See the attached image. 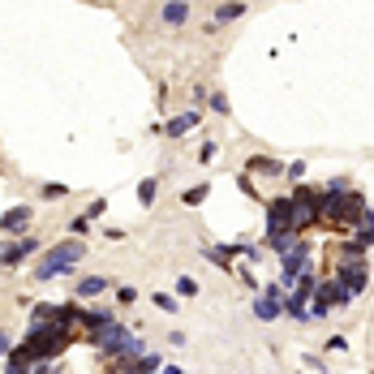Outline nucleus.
<instances>
[{
	"label": "nucleus",
	"mask_w": 374,
	"mask_h": 374,
	"mask_svg": "<svg viewBox=\"0 0 374 374\" xmlns=\"http://www.w3.org/2000/svg\"><path fill=\"white\" fill-rule=\"evenodd\" d=\"M86 258V241L78 237H61L56 245H47L43 254L35 258V280H56V276H69L73 267Z\"/></svg>",
	"instance_id": "obj_1"
},
{
	"label": "nucleus",
	"mask_w": 374,
	"mask_h": 374,
	"mask_svg": "<svg viewBox=\"0 0 374 374\" xmlns=\"http://www.w3.org/2000/svg\"><path fill=\"white\" fill-rule=\"evenodd\" d=\"M366 215V198L357 189H348L340 198H327V194H318V219H327L336 224V228H357Z\"/></svg>",
	"instance_id": "obj_2"
},
{
	"label": "nucleus",
	"mask_w": 374,
	"mask_h": 374,
	"mask_svg": "<svg viewBox=\"0 0 374 374\" xmlns=\"http://www.w3.org/2000/svg\"><path fill=\"white\" fill-rule=\"evenodd\" d=\"M293 233L302 237L310 224H318V194L310 189V185H293Z\"/></svg>",
	"instance_id": "obj_3"
},
{
	"label": "nucleus",
	"mask_w": 374,
	"mask_h": 374,
	"mask_svg": "<svg viewBox=\"0 0 374 374\" xmlns=\"http://www.w3.org/2000/svg\"><path fill=\"white\" fill-rule=\"evenodd\" d=\"M130 327H125V322H108V327H99V332H91V344L99 348V357H120L125 353V344H130Z\"/></svg>",
	"instance_id": "obj_4"
},
{
	"label": "nucleus",
	"mask_w": 374,
	"mask_h": 374,
	"mask_svg": "<svg viewBox=\"0 0 374 374\" xmlns=\"http://www.w3.org/2000/svg\"><path fill=\"white\" fill-rule=\"evenodd\" d=\"M280 263H284V271H280V284L284 288H293L297 284V276H306L310 271V245L306 241H297L288 254H280Z\"/></svg>",
	"instance_id": "obj_5"
},
{
	"label": "nucleus",
	"mask_w": 374,
	"mask_h": 374,
	"mask_svg": "<svg viewBox=\"0 0 374 374\" xmlns=\"http://www.w3.org/2000/svg\"><path fill=\"white\" fill-rule=\"evenodd\" d=\"M35 254H43L39 237H17L13 245H9V241H0V267H22V263L35 258Z\"/></svg>",
	"instance_id": "obj_6"
},
{
	"label": "nucleus",
	"mask_w": 374,
	"mask_h": 374,
	"mask_svg": "<svg viewBox=\"0 0 374 374\" xmlns=\"http://www.w3.org/2000/svg\"><path fill=\"white\" fill-rule=\"evenodd\" d=\"M267 233H293V198L288 194L267 203Z\"/></svg>",
	"instance_id": "obj_7"
},
{
	"label": "nucleus",
	"mask_w": 374,
	"mask_h": 374,
	"mask_svg": "<svg viewBox=\"0 0 374 374\" xmlns=\"http://www.w3.org/2000/svg\"><path fill=\"white\" fill-rule=\"evenodd\" d=\"M332 276L348 288V297H357V293H366V288H370V263H361V267H344V263H336Z\"/></svg>",
	"instance_id": "obj_8"
},
{
	"label": "nucleus",
	"mask_w": 374,
	"mask_h": 374,
	"mask_svg": "<svg viewBox=\"0 0 374 374\" xmlns=\"http://www.w3.org/2000/svg\"><path fill=\"white\" fill-rule=\"evenodd\" d=\"M31 219L35 211L22 203V207H9L5 215H0V233H9V237H31Z\"/></svg>",
	"instance_id": "obj_9"
},
{
	"label": "nucleus",
	"mask_w": 374,
	"mask_h": 374,
	"mask_svg": "<svg viewBox=\"0 0 374 374\" xmlns=\"http://www.w3.org/2000/svg\"><path fill=\"white\" fill-rule=\"evenodd\" d=\"M35 366H43V361H39V353L31 344H17L13 353L5 357V374H35Z\"/></svg>",
	"instance_id": "obj_10"
},
{
	"label": "nucleus",
	"mask_w": 374,
	"mask_h": 374,
	"mask_svg": "<svg viewBox=\"0 0 374 374\" xmlns=\"http://www.w3.org/2000/svg\"><path fill=\"white\" fill-rule=\"evenodd\" d=\"M198 125H203V112H198V108H189V112H181V116H172L168 125H159V134H168V138H181V134L198 130Z\"/></svg>",
	"instance_id": "obj_11"
},
{
	"label": "nucleus",
	"mask_w": 374,
	"mask_h": 374,
	"mask_svg": "<svg viewBox=\"0 0 374 374\" xmlns=\"http://www.w3.org/2000/svg\"><path fill=\"white\" fill-rule=\"evenodd\" d=\"M314 297H322L327 306H340V310H344L348 302H353V297H348V288H344L336 276H332V280H318V293H314Z\"/></svg>",
	"instance_id": "obj_12"
},
{
	"label": "nucleus",
	"mask_w": 374,
	"mask_h": 374,
	"mask_svg": "<svg viewBox=\"0 0 374 374\" xmlns=\"http://www.w3.org/2000/svg\"><path fill=\"white\" fill-rule=\"evenodd\" d=\"M112 284L104 280V276H86V280H78V288H73V297H78V302H95V297H104Z\"/></svg>",
	"instance_id": "obj_13"
},
{
	"label": "nucleus",
	"mask_w": 374,
	"mask_h": 374,
	"mask_svg": "<svg viewBox=\"0 0 374 374\" xmlns=\"http://www.w3.org/2000/svg\"><path fill=\"white\" fill-rule=\"evenodd\" d=\"M78 322H82L86 332H99V327H108V322H116V314H112L108 306H95V310H82Z\"/></svg>",
	"instance_id": "obj_14"
},
{
	"label": "nucleus",
	"mask_w": 374,
	"mask_h": 374,
	"mask_svg": "<svg viewBox=\"0 0 374 374\" xmlns=\"http://www.w3.org/2000/svg\"><path fill=\"white\" fill-rule=\"evenodd\" d=\"M164 370V361L155 357V353H142L138 361H130V366H120L116 374H159Z\"/></svg>",
	"instance_id": "obj_15"
},
{
	"label": "nucleus",
	"mask_w": 374,
	"mask_h": 374,
	"mask_svg": "<svg viewBox=\"0 0 374 374\" xmlns=\"http://www.w3.org/2000/svg\"><path fill=\"white\" fill-rule=\"evenodd\" d=\"M297 241H302L297 233H263V245L271 249V254H288V249H293Z\"/></svg>",
	"instance_id": "obj_16"
},
{
	"label": "nucleus",
	"mask_w": 374,
	"mask_h": 374,
	"mask_svg": "<svg viewBox=\"0 0 374 374\" xmlns=\"http://www.w3.org/2000/svg\"><path fill=\"white\" fill-rule=\"evenodd\" d=\"M245 172H267V177H280L284 164L271 159V155H249V159H245Z\"/></svg>",
	"instance_id": "obj_17"
},
{
	"label": "nucleus",
	"mask_w": 374,
	"mask_h": 374,
	"mask_svg": "<svg viewBox=\"0 0 374 374\" xmlns=\"http://www.w3.org/2000/svg\"><path fill=\"white\" fill-rule=\"evenodd\" d=\"M203 254H207V263H215L219 271H237V263H233V254H228V245H207Z\"/></svg>",
	"instance_id": "obj_18"
},
{
	"label": "nucleus",
	"mask_w": 374,
	"mask_h": 374,
	"mask_svg": "<svg viewBox=\"0 0 374 374\" xmlns=\"http://www.w3.org/2000/svg\"><path fill=\"white\" fill-rule=\"evenodd\" d=\"M353 241H357L361 249H370V245H374V211H366V215H361V224L353 228Z\"/></svg>",
	"instance_id": "obj_19"
},
{
	"label": "nucleus",
	"mask_w": 374,
	"mask_h": 374,
	"mask_svg": "<svg viewBox=\"0 0 374 374\" xmlns=\"http://www.w3.org/2000/svg\"><path fill=\"white\" fill-rule=\"evenodd\" d=\"M159 17L168 22V26H181V22L189 17V5H181V0H172V5H164V9H159Z\"/></svg>",
	"instance_id": "obj_20"
},
{
	"label": "nucleus",
	"mask_w": 374,
	"mask_h": 374,
	"mask_svg": "<svg viewBox=\"0 0 374 374\" xmlns=\"http://www.w3.org/2000/svg\"><path fill=\"white\" fill-rule=\"evenodd\" d=\"M284 314H288L293 322H310V306L297 302V297H284Z\"/></svg>",
	"instance_id": "obj_21"
},
{
	"label": "nucleus",
	"mask_w": 374,
	"mask_h": 374,
	"mask_svg": "<svg viewBox=\"0 0 374 374\" xmlns=\"http://www.w3.org/2000/svg\"><path fill=\"white\" fill-rule=\"evenodd\" d=\"M155 194H159V181H155V177L138 181V203H142V207H151V203H155Z\"/></svg>",
	"instance_id": "obj_22"
},
{
	"label": "nucleus",
	"mask_w": 374,
	"mask_h": 374,
	"mask_svg": "<svg viewBox=\"0 0 374 374\" xmlns=\"http://www.w3.org/2000/svg\"><path fill=\"white\" fill-rule=\"evenodd\" d=\"M241 13H249V9H245V5H219V9H215V22H237Z\"/></svg>",
	"instance_id": "obj_23"
},
{
	"label": "nucleus",
	"mask_w": 374,
	"mask_h": 374,
	"mask_svg": "<svg viewBox=\"0 0 374 374\" xmlns=\"http://www.w3.org/2000/svg\"><path fill=\"white\" fill-rule=\"evenodd\" d=\"M207 194H211V185H194V189H185V194H181V203H185V207H198Z\"/></svg>",
	"instance_id": "obj_24"
},
{
	"label": "nucleus",
	"mask_w": 374,
	"mask_h": 374,
	"mask_svg": "<svg viewBox=\"0 0 374 374\" xmlns=\"http://www.w3.org/2000/svg\"><path fill=\"white\" fill-rule=\"evenodd\" d=\"M348 189H353V185H348L344 177H332L327 185H322V194H327V198H340V194H348Z\"/></svg>",
	"instance_id": "obj_25"
},
{
	"label": "nucleus",
	"mask_w": 374,
	"mask_h": 374,
	"mask_svg": "<svg viewBox=\"0 0 374 374\" xmlns=\"http://www.w3.org/2000/svg\"><path fill=\"white\" fill-rule=\"evenodd\" d=\"M198 293H203V288H198L194 276H181V280H177V297H198Z\"/></svg>",
	"instance_id": "obj_26"
},
{
	"label": "nucleus",
	"mask_w": 374,
	"mask_h": 374,
	"mask_svg": "<svg viewBox=\"0 0 374 374\" xmlns=\"http://www.w3.org/2000/svg\"><path fill=\"white\" fill-rule=\"evenodd\" d=\"M86 228H91V215H78V219H69V237H86Z\"/></svg>",
	"instance_id": "obj_27"
},
{
	"label": "nucleus",
	"mask_w": 374,
	"mask_h": 374,
	"mask_svg": "<svg viewBox=\"0 0 374 374\" xmlns=\"http://www.w3.org/2000/svg\"><path fill=\"white\" fill-rule=\"evenodd\" d=\"M207 104H211L219 116H228V95H224V91H211V99H207Z\"/></svg>",
	"instance_id": "obj_28"
},
{
	"label": "nucleus",
	"mask_w": 374,
	"mask_h": 374,
	"mask_svg": "<svg viewBox=\"0 0 374 374\" xmlns=\"http://www.w3.org/2000/svg\"><path fill=\"white\" fill-rule=\"evenodd\" d=\"M69 194V185H61V181H47L43 185V198H47V203H52V198H65Z\"/></svg>",
	"instance_id": "obj_29"
},
{
	"label": "nucleus",
	"mask_w": 374,
	"mask_h": 374,
	"mask_svg": "<svg viewBox=\"0 0 374 374\" xmlns=\"http://www.w3.org/2000/svg\"><path fill=\"white\" fill-rule=\"evenodd\" d=\"M116 297H120V306H134V302H138V288H134V284H120Z\"/></svg>",
	"instance_id": "obj_30"
},
{
	"label": "nucleus",
	"mask_w": 374,
	"mask_h": 374,
	"mask_svg": "<svg viewBox=\"0 0 374 374\" xmlns=\"http://www.w3.org/2000/svg\"><path fill=\"white\" fill-rule=\"evenodd\" d=\"M327 314H332V306L322 302V297H314V302H310V318H327Z\"/></svg>",
	"instance_id": "obj_31"
},
{
	"label": "nucleus",
	"mask_w": 374,
	"mask_h": 374,
	"mask_svg": "<svg viewBox=\"0 0 374 374\" xmlns=\"http://www.w3.org/2000/svg\"><path fill=\"white\" fill-rule=\"evenodd\" d=\"M155 306L168 310V314H177V297H168V293H155Z\"/></svg>",
	"instance_id": "obj_32"
},
{
	"label": "nucleus",
	"mask_w": 374,
	"mask_h": 374,
	"mask_svg": "<svg viewBox=\"0 0 374 374\" xmlns=\"http://www.w3.org/2000/svg\"><path fill=\"white\" fill-rule=\"evenodd\" d=\"M284 172H288V181H302V177H306V164H302V159H293Z\"/></svg>",
	"instance_id": "obj_33"
},
{
	"label": "nucleus",
	"mask_w": 374,
	"mask_h": 374,
	"mask_svg": "<svg viewBox=\"0 0 374 374\" xmlns=\"http://www.w3.org/2000/svg\"><path fill=\"white\" fill-rule=\"evenodd\" d=\"M215 151H219L215 142H203V151H198V164H211V159H215Z\"/></svg>",
	"instance_id": "obj_34"
},
{
	"label": "nucleus",
	"mask_w": 374,
	"mask_h": 374,
	"mask_svg": "<svg viewBox=\"0 0 374 374\" xmlns=\"http://www.w3.org/2000/svg\"><path fill=\"white\" fill-rule=\"evenodd\" d=\"M13 353V340H9V332H0V361H5Z\"/></svg>",
	"instance_id": "obj_35"
},
{
	"label": "nucleus",
	"mask_w": 374,
	"mask_h": 374,
	"mask_svg": "<svg viewBox=\"0 0 374 374\" xmlns=\"http://www.w3.org/2000/svg\"><path fill=\"white\" fill-rule=\"evenodd\" d=\"M344 348H348L344 336H332V340H327V353H344Z\"/></svg>",
	"instance_id": "obj_36"
},
{
	"label": "nucleus",
	"mask_w": 374,
	"mask_h": 374,
	"mask_svg": "<svg viewBox=\"0 0 374 374\" xmlns=\"http://www.w3.org/2000/svg\"><path fill=\"white\" fill-rule=\"evenodd\" d=\"M104 211H108V203H104V198H95V203H91V211H86V215H91V219H99V215H104Z\"/></svg>",
	"instance_id": "obj_37"
},
{
	"label": "nucleus",
	"mask_w": 374,
	"mask_h": 374,
	"mask_svg": "<svg viewBox=\"0 0 374 374\" xmlns=\"http://www.w3.org/2000/svg\"><path fill=\"white\" fill-rule=\"evenodd\" d=\"M207 99H211V91H207V86H194V104H203V108H207Z\"/></svg>",
	"instance_id": "obj_38"
},
{
	"label": "nucleus",
	"mask_w": 374,
	"mask_h": 374,
	"mask_svg": "<svg viewBox=\"0 0 374 374\" xmlns=\"http://www.w3.org/2000/svg\"><path fill=\"white\" fill-rule=\"evenodd\" d=\"M35 374H61V370H56L52 361H43V366H35Z\"/></svg>",
	"instance_id": "obj_39"
},
{
	"label": "nucleus",
	"mask_w": 374,
	"mask_h": 374,
	"mask_svg": "<svg viewBox=\"0 0 374 374\" xmlns=\"http://www.w3.org/2000/svg\"><path fill=\"white\" fill-rule=\"evenodd\" d=\"M164 374H185V370L181 366H164Z\"/></svg>",
	"instance_id": "obj_40"
},
{
	"label": "nucleus",
	"mask_w": 374,
	"mask_h": 374,
	"mask_svg": "<svg viewBox=\"0 0 374 374\" xmlns=\"http://www.w3.org/2000/svg\"><path fill=\"white\" fill-rule=\"evenodd\" d=\"M0 374H5V370H0Z\"/></svg>",
	"instance_id": "obj_41"
}]
</instances>
